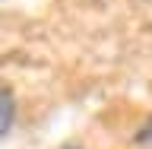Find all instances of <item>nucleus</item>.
<instances>
[{"label":"nucleus","mask_w":152,"mask_h":149,"mask_svg":"<svg viewBox=\"0 0 152 149\" xmlns=\"http://www.w3.org/2000/svg\"><path fill=\"white\" fill-rule=\"evenodd\" d=\"M136 146L140 149H152V121H146L140 130H136Z\"/></svg>","instance_id":"1"},{"label":"nucleus","mask_w":152,"mask_h":149,"mask_svg":"<svg viewBox=\"0 0 152 149\" xmlns=\"http://www.w3.org/2000/svg\"><path fill=\"white\" fill-rule=\"evenodd\" d=\"M10 124H13V95H10V89L3 92V133L10 130Z\"/></svg>","instance_id":"2"}]
</instances>
